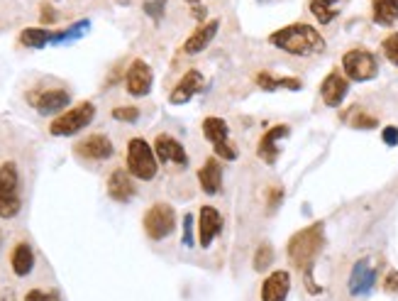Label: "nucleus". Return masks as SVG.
Instances as JSON below:
<instances>
[{
    "label": "nucleus",
    "instance_id": "nucleus-1",
    "mask_svg": "<svg viewBox=\"0 0 398 301\" xmlns=\"http://www.w3.org/2000/svg\"><path fill=\"white\" fill-rule=\"evenodd\" d=\"M269 45L291 57H315L325 52V37L313 25L293 23L269 35Z\"/></svg>",
    "mask_w": 398,
    "mask_h": 301
},
{
    "label": "nucleus",
    "instance_id": "nucleus-2",
    "mask_svg": "<svg viewBox=\"0 0 398 301\" xmlns=\"http://www.w3.org/2000/svg\"><path fill=\"white\" fill-rule=\"evenodd\" d=\"M322 247H325V225L320 220H315V223L295 230L291 238H288L286 255L295 270L305 272V270H313V262L318 260Z\"/></svg>",
    "mask_w": 398,
    "mask_h": 301
},
{
    "label": "nucleus",
    "instance_id": "nucleus-3",
    "mask_svg": "<svg viewBox=\"0 0 398 301\" xmlns=\"http://www.w3.org/2000/svg\"><path fill=\"white\" fill-rule=\"evenodd\" d=\"M23 211V176L15 162L0 164V218L13 220Z\"/></svg>",
    "mask_w": 398,
    "mask_h": 301
},
{
    "label": "nucleus",
    "instance_id": "nucleus-4",
    "mask_svg": "<svg viewBox=\"0 0 398 301\" xmlns=\"http://www.w3.org/2000/svg\"><path fill=\"white\" fill-rule=\"evenodd\" d=\"M127 171L132 174V179L137 181H152L159 174V159L154 154V147L144 137H132L127 142L125 152Z\"/></svg>",
    "mask_w": 398,
    "mask_h": 301
},
{
    "label": "nucleus",
    "instance_id": "nucleus-5",
    "mask_svg": "<svg viewBox=\"0 0 398 301\" xmlns=\"http://www.w3.org/2000/svg\"><path fill=\"white\" fill-rule=\"evenodd\" d=\"M95 118V103L93 101H81V103L71 106L69 110H64L62 115H57L49 125V135L54 137H71L78 135L81 130L93 123Z\"/></svg>",
    "mask_w": 398,
    "mask_h": 301
},
{
    "label": "nucleus",
    "instance_id": "nucleus-6",
    "mask_svg": "<svg viewBox=\"0 0 398 301\" xmlns=\"http://www.w3.org/2000/svg\"><path fill=\"white\" fill-rule=\"evenodd\" d=\"M179 225V218H176V208L166 201H157L144 211L142 216V228L144 235H147L152 243H161L166 240Z\"/></svg>",
    "mask_w": 398,
    "mask_h": 301
},
{
    "label": "nucleus",
    "instance_id": "nucleus-7",
    "mask_svg": "<svg viewBox=\"0 0 398 301\" xmlns=\"http://www.w3.org/2000/svg\"><path fill=\"white\" fill-rule=\"evenodd\" d=\"M203 137L213 144V152L220 162H238L240 152L233 142H230V125L220 115H208L203 120Z\"/></svg>",
    "mask_w": 398,
    "mask_h": 301
},
{
    "label": "nucleus",
    "instance_id": "nucleus-8",
    "mask_svg": "<svg viewBox=\"0 0 398 301\" xmlns=\"http://www.w3.org/2000/svg\"><path fill=\"white\" fill-rule=\"evenodd\" d=\"M342 74L347 76V81H374L379 76V59L374 57V52L354 47L342 55Z\"/></svg>",
    "mask_w": 398,
    "mask_h": 301
},
{
    "label": "nucleus",
    "instance_id": "nucleus-9",
    "mask_svg": "<svg viewBox=\"0 0 398 301\" xmlns=\"http://www.w3.org/2000/svg\"><path fill=\"white\" fill-rule=\"evenodd\" d=\"M27 98L40 115H62L64 110H69L66 106H71V93L66 89H40L32 91Z\"/></svg>",
    "mask_w": 398,
    "mask_h": 301
},
{
    "label": "nucleus",
    "instance_id": "nucleus-10",
    "mask_svg": "<svg viewBox=\"0 0 398 301\" xmlns=\"http://www.w3.org/2000/svg\"><path fill=\"white\" fill-rule=\"evenodd\" d=\"M154 86V72L144 59H132L125 72V91L132 98H144L152 93Z\"/></svg>",
    "mask_w": 398,
    "mask_h": 301
},
{
    "label": "nucleus",
    "instance_id": "nucleus-11",
    "mask_svg": "<svg viewBox=\"0 0 398 301\" xmlns=\"http://www.w3.org/2000/svg\"><path fill=\"white\" fill-rule=\"evenodd\" d=\"M74 152H76L78 159H86V162H105L115 154V144L103 132H95V135L78 140L74 144Z\"/></svg>",
    "mask_w": 398,
    "mask_h": 301
},
{
    "label": "nucleus",
    "instance_id": "nucleus-12",
    "mask_svg": "<svg viewBox=\"0 0 398 301\" xmlns=\"http://www.w3.org/2000/svg\"><path fill=\"white\" fill-rule=\"evenodd\" d=\"M196 225H198V245H201L203 250H208V247L215 243V238L223 233L225 218L215 206H211V203H203L201 211H198V223Z\"/></svg>",
    "mask_w": 398,
    "mask_h": 301
},
{
    "label": "nucleus",
    "instance_id": "nucleus-13",
    "mask_svg": "<svg viewBox=\"0 0 398 301\" xmlns=\"http://www.w3.org/2000/svg\"><path fill=\"white\" fill-rule=\"evenodd\" d=\"M288 135H291V127H288L286 123H276V125H271L269 130H264V135L259 137V142H257V157H259L267 166H274L279 162V157H281V147H279V142Z\"/></svg>",
    "mask_w": 398,
    "mask_h": 301
},
{
    "label": "nucleus",
    "instance_id": "nucleus-14",
    "mask_svg": "<svg viewBox=\"0 0 398 301\" xmlns=\"http://www.w3.org/2000/svg\"><path fill=\"white\" fill-rule=\"evenodd\" d=\"M154 154H157L159 164H174V166H188V152L181 140H176L169 132H159L152 142Z\"/></svg>",
    "mask_w": 398,
    "mask_h": 301
},
{
    "label": "nucleus",
    "instance_id": "nucleus-15",
    "mask_svg": "<svg viewBox=\"0 0 398 301\" xmlns=\"http://www.w3.org/2000/svg\"><path fill=\"white\" fill-rule=\"evenodd\" d=\"M206 91V76H203L198 69H188L184 76L176 81V86L169 93V103L171 106H186L188 101H193L198 93Z\"/></svg>",
    "mask_w": 398,
    "mask_h": 301
},
{
    "label": "nucleus",
    "instance_id": "nucleus-16",
    "mask_svg": "<svg viewBox=\"0 0 398 301\" xmlns=\"http://www.w3.org/2000/svg\"><path fill=\"white\" fill-rule=\"evenodd\" d=\"M376 284V267L372 265L369 257H362V260L354 262L352 272H349V297H369Z\"/></svg>",
    "mask_w": 398,
    "mask_h": 301
},
{
    "label": "nucleus",
    "instance_id": "nucleus-17",
    "mask_svg": "<svg viewBox=\"0 0 398 301\" xmlns=\"http://www.w3.org/2000/svg\"><path fill=\"white\" fill-rule=\"evenodd\" d=\"M291 272L271 270L259 284V301H286L291 294Z\"/></svg>",
    "mask_w": 398,
    "mask_h": 301
},
{
    "label": "nucleus",
    "instance_id": "nucleus-18",
    "mask_svg": "<svg viewBox=\"0 0 398 301\" xmlns=\"http://www.w3.org/2000/svg\"><path fill=\"white\" fill-rule=\"evenodd\" d=\"M347 93H349V81L342 72H337L335 69V72H330L325 79H322L320 98L327 108H337V106H342V101L347 98Z\"/></svg>",
    "mask_w": 398,
    "mask_h": 301
},
{
    "label": "nucleus",
    "instance_id": "nucleus-19",
    "mask_svg": "<svg viewBox=\"0 0 398 301\" xmlns=\"http://www.w3.org/2000/svg\"><path fill=\"white\" fill-rule=\"evenodd\" d=\"M198 184H201V191L206 196H218L223 191V176H225V166L218 157H208L203 166L198 169Z\"/></svg>",
    "mask_w": 398,
    "mask_h": 301
},
{
    "label": "nucleus",
    "instance_id": "nucleus-20",
    "mask_svg": "<svg viewBox=\"0 0 398 301\" xmlns=\"http://www.w3.org/2000/svg\"><path fill=\"white\" fill-rule=\"evenodd\" d=\"M218 30H220V20H208V23H203L201 28L193 30V35L186 37L181 52L188 57H196V55H201V52H206L208 45H211L215 40V35H218Z\"/></svg>",
    "mask_w": 398,
    "mask_h": 301
},
{
    "label": "nucleus",
    "instance_id": "nucleus-21",
    "mask_svg": "<svg viewBox=\"0 0 398 301\" xmlns=\"http://www.w3.org/2000/svg\"><path fill=\"white\" fill-rule=\"evenodd\" d=\"M107 196L115 203H127L130 198H134L137 193V186L132 181V174L127 169H115L110 176H107Z\"/></svg>",
    "mask_w": 398,
    "mask_h": 301
},
{
    "label": "nucleus",
    "instance_id": "nucleus-22",
    "mask_svg": "<svg viewBox=\"0 0 398 301\" xmlns=\"http://www.w3.org/2000/svg\"><path fill=\"white\" fill-rule=\"evenodd\" d=\"M35 250H32L30 243H18L10 252V270H13L15 277H30L32 270H35Z\"/></svg>",
    "mask_w": 398,
    "mask_h": 301
},
{
    "label": "nucleus",
    "instance_id": "nucleus-23",
    "mask_svg": "<svg viewBox=\"0 0 398 301\" xmlns=\"http://www.w3.org/2000/svg\"><path fill=\"white\" fill-rule=\"evenodd\" d=\"M254 84L259 86L262 91H269V93H274V91H300L303 89V81L295 76H274L271 72H259L254 76Z\"/></svg>",
    "mask_w": 398,
    "mask_h": 301
},
{
    "label": "nucleus",
    "instance_id": "nucleus-24",
    "mask_svg": "<svg viewBox=\"0 0 398 301\" xmlns=\"http://www.w3.org/2000/svg\"><path fill=\"white\" fill-rule=\"evenodd\" d=\"M372 20L381 28L398 23V0H372Z\"/></svg>",
    "mask_w": 398,
    "mask_h": 301
},
{
    "label": "nucleus",
    "instance_id": "nucleus-25",
    "mask_svg": "<svg viewBox=\"0 0 398 301\" xmlns=\"http://www.w3.org/2000/svg\"><path fill=\"white\" fill-rule=\"evenodd\" d=\"M20 45L27 47V50H45L47 45H52V30L25 28L20 32Z\"/></svg>",
    "mask_w": 398,
    "mask_h": 301
},
{
    "label": "nucleus",
    "instance_id": "nucleus-26",
    "mask_svg": "<svg viewBox=\"0 0 398 301\" xmlns=\"http://www.w3.org/2000/svg\"><path fill=\"white\" fill-rule=\"evenodd\" d=\"M340 0H310V13H313V18L318 20L320 25H330L332 20L340 15Z\"/></svg>",
    "mask_w": 398,
    "mask_h": 301
},
{
    "label": "nucleus",
    "instance_id": "nucleus-27",
    "mask_svg": "<svg viewBox=\"0 0 398 301\" xmlns=\"http://www.w3.org/2000/svg\"><path fill=\"white\" fill-rule=\"evenodd\" d=\"M88 30H90V20H78V23H74L71 28L52 32V45H64V42L81 40Z\"/></svg>",
    "mask_w": 398,
    "mask_h": 301
},
{
    "label": "nucleus",
    "instance_id": "nucleus-28",
    "mask_svg": "<svg viewBox=\"0 0 398 301\" xmlns=\"http://www.w3.org/2000/svg\"><path fill=\"white\" fill-rule=\"evenodd\" d=\"M274 262V247L269 243H262L254 250V257H252V270L254 272H267Z\"/></svg>",
    "mask_w": 398,
    "mask_h": 301
},
{
    "label": "nucleus",
    "instance_id": "nucleus-29",
    "mask_svg": "<svg viewBox=\"0 0 398 301\" xmlns=\"http://www.w3.org/2000/svg\"><path fill=\"white\" fill-rule=\"evenodd\" d=\"M110 115H112V120L132 125V123L139 120V108H137V106H117V108H112Z\"/></svg>",
    "mask_w": 398,
    "mask_h": 301
},
{
    "label": "nucleus",
    "instance_id": "nucleus-30",
    "mask_svg": "<svg viewBox=\"0 0 398 301\" xmlns=\"http://www.w3.org/2000/svg\"><path fill=\"white\" fill-rule=\"evenodd\" d=\"M349 125L357 127V130H374V127L379 125V120L364 110H354V115L349 118Z\"/></svg>",
    "mask_w": 398,
    "mask_h": 301
},
{
    "label": "nucleus",
    "instance_id": "nucleus-31",
    "mask_svg": "<svg viewBox=\"0 0 398 301\" xmlns=\"http://www.w3.org/2000/svg\"><path fill=\"white\" fill-rule=\"evenodd\" d=\"M381 52H384V57L398 69V32H391L389 37H384V42H381Z\"/></svg>",
    "mask_w": 398,
    "mask_h": 301
},
{
    "label": "nucleus",
    "instance_id": "nucleus-32",
    "mask_svg": "<svg viewBox=\"0 0 398 301\" xmlns=\"http://www.w3.org/2000/svg\"><path fill=\"white\" fill-rule=\"evenodd\" d=\"M23 301H64L57 289H30Z\"/></svg>",
    "mask_w": 398,
    "mask_h": 301
},
{
    "label": "nucleus",
    "instance_id": "nucleus-33",
    "mask_svg": "<svg viewBox=\"0 0 398 301\" xmlns=\"http://www.w3.org/2000/svg\"><path fill=\"white\" fill-rule=\"evenodd\" d=\"M144 15H149V18L154 20V23H161V18H164V10H166V0H147V3L142 5Z\"/></svg>",
    "mask_w": 398,
    "mask_h": 301
},
{
    "label": "nucleus",
    "instance_id": "nucleus-34",
    "mask_svg": "<svg viewBox=\"0 0 398 301\" xmlns=\"http://www.w3.org/2000/svg\"><path fill=\"white\" fill-rule=\"evenodd\" d=\"M184 235H181V245L184 247H193L196 245V240H193V225H196V220H193L191 213H184Z\"/></svg>",
    "mask_w": 398,
    "mask_h": 301
},
{
    "label": "nucleus",
    "instance_id": "nucleus-35",
    "mask_svg": "<svg viewBox=\"0 0 398 301\" xmlns=\"http://www.w3.org/2000/svg\"><path fill=\"white\" fill-rule=\"evenodd\" d=\"M281 201H283V189L281 186H271V189L267 191V203H269V213H274L276 211L279 206H281Z\"/></svg>",
    "mask_w": 398,
    "mask_h": 301
},
{
    "label": "nucleus",
    "instance_id": "nucleus-36",
    "mask_svg": "<svg viewBox=\"0 0 398 301\" xmlns=\"http://www.w3.org/2000/svg\"><path fill=\"white\" fill-rule=\"evenodd\" d=\"M381 287H384L386 294H391V297H398V270H389L384 277V282H381Z\"/></svg>",
    "mask_w": 398,
    "mask_h": 301
},
{
    "label": "nucleus",
    "instance_id": "nucleus-37",
    "mask_svg": "<svg viewBox=\"0 0 398 301\" xmlns=\"http://www.w3.org/2000/svg\"><path fill=\"white\" fill-rule=\"evenodd\" d=\"M381 140H384V144H389V147H396L398 144V127L386 125L384 130H381Z\"/></svg>",
    "mask_w": 398,
    "mask_h": 301
},
{
    "label": "nucleus",
    "instance_id": "nucleus-38",
    "mask_svg": "<svg viewBox=\"0 0 398 301\" xmlns=\"http://www.w3.org/2000/svg\"><path fill=\"white\" fill-rule=\"evenodd\" d=\"M57 10L52 8V5H42V25H54L57 23Z\"/></svg>",
    "mask_w": 398,
    "mask_h": 301
},
{
    "label": "nucleus",
    "instance_id": "nucleus-39",
    "mask_svg": "<svg viewBox=\"0 0 398 301\" xmlns=\"http://www.w3.org/2000/svg\"><path fill=\"white\" fill-rule=\"evenodd\" d=\"M0 301H18V299H15V294H13V292H5L3 297H0Z\"/></svg>",
    "mask_w": 398,
    "mask_h": 301
},
{
    "label": "nucleus",
    "instance_id": "nucleus-40",
    "mask_svg": "<svg viewBox=\"0 0 398 301\" xmlns=\"http://www.w3.org/2000/svg\"><path fill=\"white\" fill-rule=\"evenodd\" d=\"M186 3H191V5H196V3H201V0H186Z\"/></svg>",
    "mask_w": 398,
    "mask_h": 301
},
{
    "label": "nucleus",
    "instance_id": "nucleus-41",
    "mask_svg": "<svg viewBox=\"0 0 398 301\" xmlns=\"http://www.w3.org/2000/svg\"><path fill=\"white\" fill-rule=\"evenodd\" d=\"M0 247H3V235H0Z\"/></svg>",
    "mask_w": 398,
    "mask_h": 301
}]
</instances>
